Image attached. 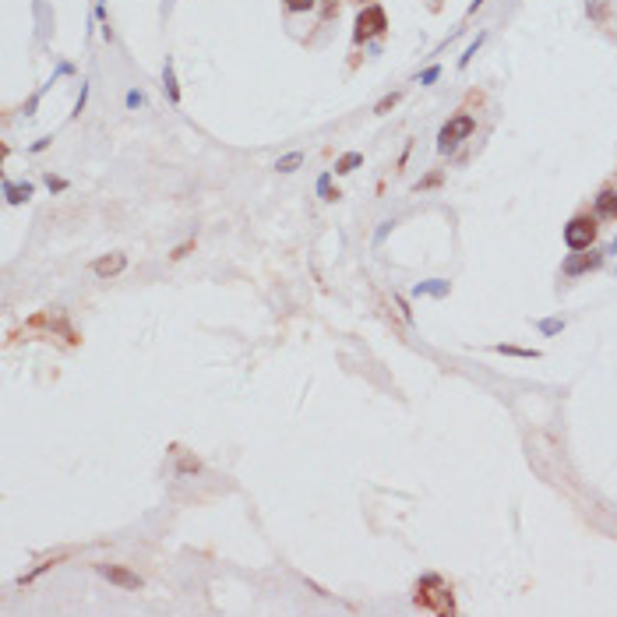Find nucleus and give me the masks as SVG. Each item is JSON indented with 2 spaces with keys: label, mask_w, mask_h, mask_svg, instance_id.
Here are the masks:
<instances>
[{
  "label": "nucleus",
  "mask_w": 617,
  "mask_h": 617,
  "mask_svg": "<svg viewBox=\"0 0 617 617\" xmlns=\"http://www.w3.org/2000/svg\"><path fill=\"white\" fill-rule=\"evenodd\" d=\"M473 128H476V120L469 117V113H458V117H452L445 128H441V134H438V148L441 152H448V148H455L462 138H469L473 134Z\"/></svg>",
  "instance_id": "obj_2"
},
{
  "label": "nucleus",
  "mask_w": 617,
  "mask_h": 617,
  "mask_svg": "<svg viewBox=\"0 0 617 617\" xmlns=\"http://www.w3.org/2000/svg\"><path fill=\"white\" fill-rule=\"evenodd\" d=\"M610 254H617V240H614V243H610Z\"/></svg>",
  "instance_id": "obj_19"
},
{
  "label": "nucleus",
  "mask_w": 617,
  "mask_h": 617,
  "mask_svg": "<svg viewBox=\"0 0 617 617\" xmlns=\"http://www.w3.org/2000/svg\"><path fill=\"white\" fill-rule=\"evenodd\" d=\"M163 81H166V92H170V99L176 103L180 99V88H176V78H173V64L166 60V71H163Z\"/></svg>",
  "instance_id": "obj_12"
},
{
  "label": "nucleus",
  "mask_w": 617,
  "mask_h": 617,
  "mask_svg": "<svg viewBox=\"0 0 617 617\" xmlns=\"http://www.w3.org/2000/svg\"><path fill=\"white\" fill-rule=\"evenodd\" d=\"M600 265H603V254H596V251H589V254L578 251V254H572V258L565 261L561 272H565V275H582V272H593V268H600Z\"/></svg>",
  "instance_id": "obj_5"
},
{
  "label": "nucleus",
  "mask_w": 617,
  "mask_h": 617,
  "mask_svg": "<svg viewBox=\"0 0 617 617\" xmlns=\"http://www.w3.org/2000/svg\"><path fill=\"white\" fill-rule=\"evenodd\" d=\"M360 163H363V156H360V152H346V156L335 163V173H353Z\"/></svg>",
  "instance_id": "obj_9"
},
{
  "label": "nucleus",
  "mask_w": 617,
  "mask_h": 617,
  "mask_svg": "<svg viewBox=\"0 0 617 617\" xmlns=\"http://www.w3.org/2000/svg\"><path fill=\"white\" fill-rule=\"evenodd\" d=\"M123 268H128V258H123V254H106V258H99L96 265H92V272H96L99 279H110V275H120Z\"/></svg>",
  "instance_id": "obj_6"
},
{
  "label": "nucleus",
  "mask_w": 617,
  "mask_h": 617,
  "mask_svg": "<svg viewBox=\"0 0 617 617\" xmlns=\"http://www.w3.org/2000/svg\"><path fill=\"white\" fill-rule=\"evenodd\" d=\"M540 328H543V335H554V332H561V328H565V325H561V321H554V318H550V321H543V325H540Z\"/></svg>",
  "instance_id": "obj_18"
},
{
  "label": "nucleus",
  "mask_w": 617,
  "mask_h": 617,
  "mask_svg": "<svg viewBox=\"0 0 617 617\" xmlns=\"http://www.w3.org/2000/svg\"><path fill=\"white\" fill-rule=\"evenodd\" d=\"M360 4H363V0H360Z\"/></svg>",
  "instance_id": "obj_20"
},
{
  "label": "nucleus",
  "mask_w": 617,
  "mask_h": 617,
  "mask_svg": "<svg viewBox=\"0 0 617 617\" xmlns=\"http://www.w3.org/2000/svg\"><path fill=\"white\" fill-rule=\"evenodd\" d=\"M318 194H321V198H328V201L335 198V194H332V176H328V173L318 180Z\"/></svg>",
  "instance_id": "obj_13"
},
{
  "label": "nucleus",
  "mask_w": 617,
  "mask_h": 617,
  "mask_svg": "<svg viewBox=\"0 0 617 617\" xmlns=\"http://www.w3.org/2000/svg\"><path fill=\"white\" fill-rule=\"evenodd\" d=\"M96 572L103 578H110L113 585H120V589H138V585H141V575H134L131 568H123V565H96Z\"/></svg>",
  "instance_id": "obj_4"
},
{
  "label": "nucleus",
  "mask_w": 617,
  "mask_h": 617,
  "mask_svg": "<svg viewBox=\"0 0 617 617\" xmlns=\"http://www.w3.org/2000/svg\"><path fill=\"white\" fill-rule=\"evenodd\" d=\"M438 74H441V68H427V71L420 74V85H430V81H438Z\"/></svg>",
  "instance_id": "obj_17"
},
{
  "label": "nucleus",
  "mask_w": 617,
  "mask_h": 617,
  "mask_svg": "<svg viewBox=\"0 0 617 617\" xmlns=\"http://www.w3.org/2000/svg\"><path fill=\"white\" fill-rule=\"evenodd\" d=\"M286 8H290V11H311L314 0H286Z\"/></svg>",
  "instance_id": "obj_15"
},
{
  "label": "nucleus",
  "mask_w": 617,
  "mask_h": 617,
  "mask_svg": "<svg viewBox=\"0 0 617 617\" xmlns=\"http://www.w3.org/2000/svg\"><path fill=\"white\" fill-rule=\"evenodd\" d=\"M501 353H512V356H540L536 350H518V346H498Z\"/></svg>",
  "instance_id": "obj_14"
},
{
  "label": "nucleus",
  "mask_w": 617,
  "mask_h": 617,
  "mask_svg": "<svg viewBox=\"0 0 617 617\" xmlns=\"http://www.w3.org/2000/svg\"><path fill=\"white\" fill-rule=\"evenodd\" d=\"M416 293H430V296H445L448 293V283L445 279H430V283H420Z\"/></svg>",
  "instance_id": "obj_11"
},
{
  "label": "nucleus",
  "mask_w": 617,
  "mask_h": 617,
  "mask_svg": "<svg viewBox=\"0 0 617 617\" xmlns=\"http://www.w3.org/2000/svg\"><path fill=\"white\" fill-rule=\"evenodd\" d=\"M395 103H398V92H392V96H385V99L378 103V113H388V110H392Z\"/></svg>",
  "instance_id": "obj_16"
},
{
  "label": "nucleus",
  "mask_w": 617,
  "mask_h": 617,
  "mask_svg": "<svg viewBox=\"0 0 617 617\" xmlns=\"http://www.w3.org/2000/svg\"><path fill=\"white\" fill-rule=\"evenodd\" d=\"M596 215H600V219H617V191H614V188L600 191V198H596Z\"/></svg>",
  "instance_id": "obj_7"
},
{
  "label": "nucleus",
  "mask_w": 617,
  "mask_h": 617,
  "mask_svg": "<svg viewBox=\"0 0 617 617\" xmlns=\"http://www.w3.org/2000/svg\"><path fill=\"white\" fill-rule=\"evenodd\" d=\"M388 28V18L378 4H367L360 14H356V39H370V36H381Z\"/></svg>",
  "instance_id": "obj_3"
},
{
  "label": "nucleus",
  "mask_w": 617,
  "mask_h": 617,
  "mask_svg": "<svg viewBox=\"0 0 617 617\" xmlns=\"http://www.w3.org/2000/svg\"><path fill=\"white\" fill-rule=\"evenodd\" d=\"M596 240V219L593 215H575V219L565 226V243L572 251H589Z\"/></svg>",
  "instance_id": "obj_1"
},
{
  "label": "nucleus",
  "mask_w": 617,
  "mask_h": 617,
  "mask_svg": "<svg viewBox=\"0 0 617 617\" xmlns=\"http://www.w3.org/2000/svg\"><path fill=\"white\" fill-rule=\"evenodd\" d=\"M300 163H303V152H290V156H283L279 163H275V170H279V173H293Z\"/></svg>",
  "instance_id": "obj_10"
},
{
  "label": "nucleus",
  "mask_w": 617,
  "mask_h": 617,
  "mask_svg": "<svg viewBox=\"0 0 617 617\" xmlns=\"http://www.w3.org/2000/svg\"><path fill=\"white\" fill-rule=\"evenodd\" d=\"M4 194H8L11 205H21V201L32 198V183H11V180H4Z\"/></svg>",
  "instance_id": "obj_8"
}]
</instances>
